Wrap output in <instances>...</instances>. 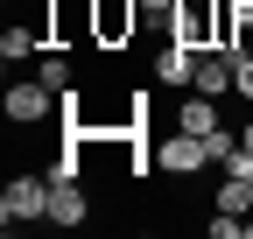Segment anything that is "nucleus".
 <instances>
[{
	"mask_svg": "<svg viewBox=\"0 0 253 239\" xmlns=\"http://www.w3.org/2000/svg\"><path fill=\"white\" fill-rule=\"evenodd\" d=\"M49 42V21H14L7 36H0V56H7V64H21V56H36Z\"/></svg>",
	"mask_w": 253,
	"mask_h": 239,
	"instance_id": "8",
	"label": "nucleus"
},
{
	"mask_svg": "<svg viewBox=\"0 0 253 239\" xmlns=\"http://www.w3.org/2000/svg\"><path fill=\"white\" fill-rule=\"evenodd\" d=\"M0 218L14 225H49V176H14L7 190H0Z\"/></svg>",
	"mask_w": 253,
	"mask_h": 239,
	"instance_id": "1",
	"label": "nucleus"
},
{
	"mask_svg": "<svg viewBox=\"0 0 253 239\" xmlns=\"http://www.w3.org/2000/svg\"><path fill=\"white\" fill-rule=\"evenodd\" d=\"M49 225H84V190L78 183H49Z\"/></svg>",
	"mask_w": 253,
	"mask_h": 239,
	"instance_id": "9",
	"label": "nucleus"
},
{
	"mask_svg": "<svg viewBox=\"0 0 253 239\" xmlns=\"http://www.w3.org/2000/svg\"><path fill=\"white\" fill-rule=\"evenodd\" d=\"M239 99H253V56H239V84H232Z\"/></svg>",
	"mask_w": 253,
	"mask_h": 239,
	"instance_id": "15",
	"label": "nucleus"
},
{
	"mask_svg": "<svg viewBox=\"0 0 253 239\" xmlns=\"http://www.w3.org/2000/svg\"><path fill=\"white\" fill-rule=\"evenodd\" d=\"M169 36L190 42V49H211L218 42V0H183V7L169 14Z\"/></svg>",
	"mask_w": 253,
	"mask_h": 239,
	"instance_id": "3",
	"label": "nucleus"
},
{
	"mask_svg": "<svg viewBox=\"0 0 253 239\" xmlns=\"http://www.w3.org/2000/svg\"><path fill=\"white\" fill-rule=\"evenodd\" d=\"M204 148H211V162L225 169V162L239 155V134H232V127H211V134H204Z\"/></svg>",
	"mask_w": 253,
	"mask_h": 239,
	"instance_id": "13",
	"label": "nucleus"
},
{
	"mask_svg": "<svg viewBox=\"0 0 253 239\" xmlns=\"http://www.w3.org/2000/svg\"><path fill=\"white\" fill-rule=\"evenodd\" d=\"M176 7H183V0H141V14H148V21H169Z\"/></svg>",
	"mask_w": 253,
	"mask_h": 239,
	"instance_id": "14",
	"label": "nucleus"
},
{
	"mask_svg": "<svg viewBox=\"0 0 253 239\" xmlns=\"http://www.w3.org/2000/svg\"><path fill=\"white\" fill-rule=\"evenodd\" d=\"M211 211L246 218V211H253V183H246V176H225V183H218V197H211Z\"/></svg>",
	"mask_w": 253,
	"mask_h": 239,
	"instance_id": "10",
	"label": "nucleus"
},
{
	"mask_svg": "<svg viewBox=\"0 0 253 239\" xmlns=\"http://www.w3.org/2000/svg\"><path fill=\"white\" fill-rule=\"evenodd\" d=\"M239 148H253V120H246V127H239Z\"/></svg>",
	"mask_w": 253,
	"mask_h": 239,
	"instance_id": "16",
	"label": "nucleus"
},
{
	"mask_svg": "<svg viewBox=\"0 0 253 239\" xmlns=\"http://www.w3.org/2000/svg\"><path fill=\"white\" fill-rule=\"evenodd\" d=\"M176 127H190V134H211V127H218V99L190 92V99H183V113H176Z\"/></svg>",
	"mask_w": 253,
	"mask_h": 239,
	"instance_id": "11",
	"label": "nucleus"
},
{
	"mask_svg": "<svg viewBox=\"0 0 253 239\" xmlns=\"http://www.w3.org/2000/svg\"><path fill=\"white\" fill-rule=\"evenodd\" d=\"M141 0H91V49H120V42H134V28H141Z\"/></svg>",
	"mask_w": 253,
	"mask_h": 239,
	"instance_id": "2",
	"label": "nucleus"
},
{
	"mask_svg": "<svg viewBox=\"0 0 253 239\" xmlns=\"http://www.w3.org/2000/svg\"><path fill=\"white\" fill-rule=\"evenodd\" d=\"M239 84V56L225 49V42H211L204 56H197V84H190V92H204V99H225Z\"/></svg>",
	"mask_w": 253,
	"mask_h": 239,
	"instance_id": "4",
	"label": "nucleus"
},
{
	"mask_svg": "<svg viewBox=\"0 0 253 239\" xmlns=\"http://www.w3.org/2000/svg\"><path fill=\"white\" fill-rule=\"evenodd\" d=\"M49 92H78V71H71V56H42V71H36Z\"/></svg>",
	"mask_w": 253,
	"mask_h": 239,
	"instance_id": "12",
	"label": "nucleus"
},
{
	"mask_svg": "<svg viewBox=\"0 0 253 239\" xmlns=\"http://www.w3.org/2000/svg\"><path fill=\"white\" fill-rule=\"evenodd\" d=\"M63 92H49L42 78H28V84H7V120L14 127H36V120H49V106H56Z\"/></svg>",
	"mask_w": 253,
	"mask_h": 239,
	"instance_id": "6",
	"label": "nucleus"
},
{
	"mask_svg": "<svg viewBox=\"0 0 253 239\" xmlns=\"http://www.w3.org/2000/svg\"><path fill=\"white\" fill-rule=\"evenodd\" d=\"M197 56H204V49H190V42L169 36V49L155 56V84H197Z\"/></svg>",
	"mask_w": 253,
	"mask_h": 239,
	"instance_id": "7",
	"label": "nucleus"
},
{
	"mask_svg": "<svg viewBox=\"0 0 253 239\" xmlns=\"http://www.w3.org/2000/svg\"><path fill=\"white\" fill-rule=\"evenodd\" d=\"M155 162H162L169 176H197L204 162H211V148H204V134H190V127H176L162 148H155Z\"/></svg>",
	"mask_w": 253,
	"mask_h": 239,
	"instance_id": "5",
	"label": "nucleus"
}]
</instances>
